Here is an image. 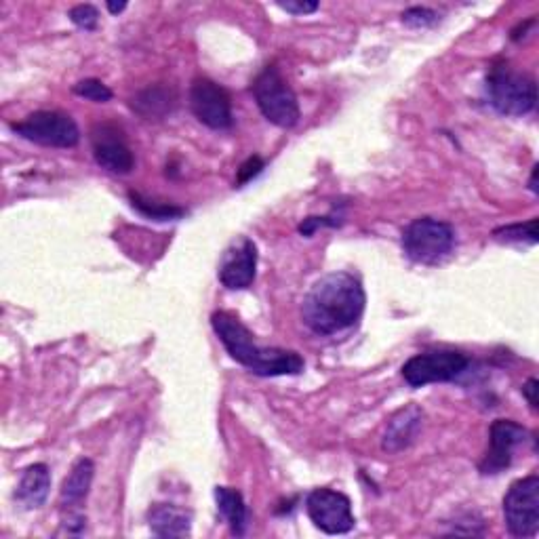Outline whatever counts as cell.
Returning <instances> with one entry per match:
<instances>
[{
  "label": "cell",
  "mask_w": 539,
  "mask_h": 539,
  "mask_svg": "<svg viewBox=\"0 0 539 539\" xmlns=\"http://www.w3.org/2000/svg\"><path fill=\"white\" fill-rule=\"evenodd\" d=\"M173 104H175V97L169 89L150 87L133 99V110H137L139 114L152 121V118H161L163 114L171 112Z\"/></svg>",
  "instance_id": "d6986e66"
},
{
  "label": "cell",
  "mask_w": 539,
  "mask_h": 539,
  "mask_svg": "<svg viewBox=\"0 0 539 539\" xmlns=\"http://www.w3.org/2000/svg\"><path fill=\"white\" fill-rule=\"evenodd\" d=\"M93 474H95V466H93L91 459H87V457L78 459L72 472L66 476V481L62 485V493H59V502H62L64 510H78V506L85 502L89 491H91Z\"/></svg>",
  "instance_id": "e0dca14e"
},
{
  "label": "cell",
  "mask_w": 539,
  "mask_h": 539,
  "mask_svg": "<svg viewBox=\"0 0 539 539\" xmlns=\"http://www.w3.org/2000/svg\"><path fill=\"white\" fill-rule=\"evenodd\" d=\"M148 525L156 537H188L192 514L173 504H156L148 512Z\"/></svg>",
  "instance_id": "9a60e30c"
},
{
  "label": "cell",
  "mask_w": 539,
  "mask_h": 539,
  "mask_svg": "<svg viewBox=\"0 0 539 539\" xmlns=\"http://www.w3.org/2000/svg\"><path fill=\"white\" fill-rule=\"evenodd\" d=\"M403 249L415 264L438 266L455 251V230L441 219L417 217L403 230Z\"/></svg>",
  "instance_id": "277c9868"
},
{
  "label": "cell",
  "mask_w": 539,
  "mask_h": 539,
  "mask_svg": "<svg viewBox=\"0 0 539 539\" xmlns=\"http://www.w3.org/2000/svg\"><path fill=\"white\" fill-rule=\"evenodd\" d=\"M211 327L234 361L259 377L297 375L304 371L306 363L297 352L257 346L251 331L230 312H215Z\"/></svg>",
  "instance_id": "7a4b0ae2"
},
{
  "label": "cell",
  "mask_w": 539,
  "mask_h": 539,
  "mask_svg": "<svg viewBox=\"0 0 539 539\" xmlns=\"http://www.w3.org/2000/svg\"><path fill=\"white\" fill-rule=\"evenodd\" d=\"M527 438L529 432L521 424L512 422V419H497L489 432V449L478 468L485 476L504 472L512 464L514 451L527 443Z\"/></svg>",
  "instance_id": "8fae6325"
},
{
  "label": "cell",
  "mask_w": 539,
  "mask_h": 539,
  "mask_svg": "<svg viewBox=\"0 0 539 539\" xmlns=\"http://www.w3.org/2000/svg\"><path fill=\"white\" fill-rule=\"evenodd\" d=\"M129 198H131L133 209H137L139 213L150 217V219H156V222H171V219H179L186 213L182 207H175L169 203H154V201H148V198L139 196L135 192H131Z\"/></svg>",
  "instance_id": "ffe728a7"
},
{
  "label": "cell",
  "mask_w": 539,
  "mask_h": 539,
  "mask_svg": "<svg viewBox=\"0 0 539 539\" xmlns=\"http://www.w3.org/2000/svg\"><path fill=\"white\" fill-rule=\"evenodd\" d=\"M504 518L510 535L535 537L539 531V476L531 474L510 485L504 497Z\"/></svg>",
  "instance_id": "ba28073f"
},
{
  "label": "cell",
  "mask_w": 539,
  "mask_h": 539,
  "mask_svg": "<svg viewBox=\"0 0 539 539\" xmlns=\"http://www.w3.org/2000/svg\"><path fill=\"white\" fill-rule=\"evenodd\" d=\"M537 169L539 167H533V173H531V182H529V188L537 194Z\"/></svg>",
  "instance_id": "f546056e"
},
{
  "label": "cell",
  "mask_w": 539,
  "mask_h": 539,
  "mask_svg": "<svg viewBox=\"0 0 539 539\" xmlns=\"http://www.w3.org/2000/svg\"><path fill=\"white\" fill-rule=\"evenodd\" d=\"M72 91L78 97L89 99V102H95V104H106L112 99L110 87L104 85L102 81H97V78H85V81H78Z\"/></svg>",
  "instance_id": "7402d4cb"
},
{
  "label": "cell",
  "mask_w": 539,
  "mask_h": 539,
  "mask_svg": "<svg viewBox=\"0 0 539 539\" xmlns=\"http://www.w3.org/2000/svg\"><path fill=\"white\" fill-rule=\"evenodd\" d=\"M190 108L198 121L209 129L224 131L232 127L230 95L209 78H196L194 81L190 89Z\"/></svg>",
  "instance_id": "30bf717a"
},
{
  "label": "cell",
  "mask_w": 539,
  "mask_h": 539,
  "mask_svg": "<svg viewBox=\"0 0 539 539\" xmlns=\"http://www.w3.org/2000/svg\"><path fill=\"white\" fill-rule=\"evenodd\" d=\"M306 510L316 529L327 535L350 533L356 525L350 497L333 489H314L306 497Z\"/></svg>",
  "instance_id": "9c48e42d"
},
{
  "label": "cell",
  "mask_w": 539,
  "mask_h": 539,
  "mask_svg": "<svg viewBox=\"0 0 539 539\" xmlns=\"http://www.w3.org/2000/svg\"><path fill=\"white\" fill-rule=\"evenodd\" d=\"M262 169H264V161H262V158H259V156H251L249 161L243 163V167L238 169L236 184H238V186H245L247 182H251V179H253L255 175L262 173Z\"/></svg>",
  "instance_id": "d4e9b609"
},
{
  "label": "cell",
  "mask_w": 539,
  "mask_h": 539,
  "mask_svg": "<svg viewBox=\"0 0 539 539\" xmlns=\"http://www.w3.org/2000/svg\"><path fill=\"white\" fill-rule=\"evenodd\" d=\"M49 489H51L49 468L45 464H34L22 474V478H19V485L15 489V499L26 510H36L47 502Z\"/></svg>",
  "instance_id": "2e32d148"
},
{
  "label": "cell",
  "mask_w": 539,
  "mask_h": 539,
  "mask_svg": "<svg viewBox=\"0 0 539 539\" xmlns=\"http://www.w3.org/2000/svg\"><path fill=\"white\" fill-rule=\"evenodd\" d=\"M11 129L28 142L47 148H74L81 142V131H78L74 118L55 110L34 112L22 123H13Z\"/></svg>",
  "instance_id": "8992f818"
},
{
  "label": "cell",
  "mask_w": 539,
  "mask_h": 539,
  "mask_svg": "<svg viewBox=\"0 0 539 539\" xmlns=\"http://www.w3.org/2000/svg\"><path fill=\"white\" fill-rule=\"evenodd\" d=\"M426 413L422 407L407 405L398 409L390 419L382 438V449L388 453H401L409 449L424 428Z\"/></svg>",
  "instance_id": "5bb4252c"
},
{
  "label": "cell",
  "mask_w": 539,
  "mask_h": 539,
  "mask_svg": "<svg viewBox=\"0 0 539 539\" xmlns=\"http://www.w3.org/2000/svg\"><path fill=\"white\" fill-rule=\"evenodd\" d=\"M468 356L457 350H432L411 356L403 365V377L411 388L428 384H443L462 375L468 369Z\"/></svg>",
  "instance_id": "52a82bcc"
},
{
  "label": "cell",
  "mask_w": 539,
  "mask_h": 539,
  "mask_svg": "<svg viewBox=\"0 0 539 539\" xmlns=\"http://www.w3.org/2000/svg\"><path fill=\"white\" fill-rule=\"evenodd\" d=\"M487 97L495 112L525 116L535 110L537 85L529 74L516 72L508 64H495L487 74Z\"/></svg>",
  "instance_id": "3957f363"
},
{
  "label": "cell",
  "mask_w": 539,
  "mask_h": 539,
  "mask_svg": "<svg viewBox=\"0 0 539 539\" xmlns=\"http://www.w3.org/2000/svg\"><path fill=\"white\" fill-rule=\"evenodd\" d=\"M253 97L268 121L281 129H291L299 123V104L293 89L287 85L283 74L268 66L253 83Z\"/></svg>",
  "instance_id": "5b68a950"
},
{
  "label": "cell",
  "mask_w": 539,
  "mask_h": 539,
  "mask_svg": "<svg viewBox=\"0 0 539 539\" xmlns=\"http://www.w3.org/2000/svg\"><path fill=\"white\" fill-rule=\"evenodd\" d=\"M493 238L499 243H537V217L529 219L527 224H512L497 228L493 232Z\"/></svg>",
  "instance_id": "44dd1931"
},
{
  "label": "cell",
  "mask_w": 539,
  "mask_h": 539,
  "mask_svg": "<svg viewBox=\"0 0 539 539\" xmlns=\"http://www.w3.org/2000/svg\"><path fill=\"white\" fill-rule=\"evenodd\" d=\"M438 19V13L428 7H411L403 13V24L409 28H432Z\"/></svg>",
  "instance_id": "603a6c76"
},
{
  "label": "cell",
  "mask_w": 539,
  "mask_h": 539,
  "mask_svg": "<svg viewBox=\"0 0 539 539\" xmlns=\"http://www.w3.org/2000/svg\"><path fill=\"white\" fill-rule=\"evenodd\" d=\"M70 22L74 26H78L81 30H95L97 28V22H99V11L93 7V5H76L70 9L68 13Z\"/></svg>",
  "instance_id": "cb8c5ba5"
},
{
  "label": "cell",
  "mask_w": 539,
  "mask_h": 539,
  "mask_svg": "<svg viewBox=\"0 0 539 539\" xmlns=\"http://www.w3.org/2000/svg\"><path fill=\"white\" fill-rule=\"evenodd\" d=\"M257 270V247L249 236H241L230 245L219 264V281L230 291L251 287Z\"/></svg>",
  "instance_id": "7c38bea8"
},
{
  "label": "cell",
  "mask_w": 539,
  "mask_h": 539,
  "mask_svg": "<svg viewBox=\"0 0 539 539\" xmlns=\"http://www.w3.org/2000/svg\"><path fill=\"white\" fill-rule=\"evenodd\" d=\"M537 390H539V382H537L535 377H531L529 382L523 386V394H525V398L529 401V405H531L533 411L537 409Z\"/></svg>",
  "instance_id": "83f0119b"
},
{
  "label": "cell",
  "mask_w": 539,
  "mask_h": 539,
  "mask_svg": "<svg viewBox=\"0 0 539 539\" xmlns=\"http://www.w3.org/2000/svg\"><path fill=\"white\" fill-rule=\"evenodd\" d=\"M217 510L228 521L234 535H243L247 527V506L243 495L232 487H215Z\"/></svg>",
  "instance_id": "ac0fdd59"
},
{
  "label": "cell",
  "mask_w": 539,
  "mask_h": 539,
  "mask_svg": "<svg viewBox=\"0 0 539 539\" xmlns=\"http://www.w3.org/2000/svg\"><path fill=\"white\" fill-rule=\"evenodd\" d=\"M127 9V3H108V11L110 13H121V11H125Z\"/></svg>",
  "instance_id": "f1b7e54d"
},
{
  "label": "cell",
  "mask_w": 539,
  "mask_h": 539,
  "mask_svg": "<svg viewBox=\"0 0 539 539\" xmlns=\"http://www.w3.org/2000/svg\"><path fill=\"white\" fill-rule=\"evenodd\" d=\"M278 7L293 15H308L318 9V3L314 0H287V3H278Z\"/></svg>",
  "instance_id": "484cf974"
},
{
  "label": "cell",
  "mask_w": 539,
  "mask_h": 539,
  "mask_svg": "<svg viewBox=\"0 0 539 539\" xmlns=\"http://www.w3.org/2000/svg\"><path fill=\"white\" fill-rule=\"evenodd\" d=\"M93 156L99 167L114 175H127L135 165L131 148L125 144V139L114 127H102L95 131Z\"/></svg>",
  "instance_id": "4fadbf2b"
},
{
  "label": "cell",
  "mask_w": 539,
  "mask_h": 539,
  "mask_svg": "<svg viewBox=\"0 0 539 539\" xmlns=\"http://www.w3.org/2000/svg\"><path fill=\"white\" fill-rule=\"evenodd\" d=\"M367 295L358 278L329 272L310 287L302 304V321L316 335H335L361 321Z\"/></svg>",
  "instance_id": "6da1fadb"
},
{
  "label": "cell",
  "mask_w": 539,
  "mask_h": 539,
  "mask_svg": "<svg viewBox=\"0 0 539 539\" xmlns=\"http://www.w3.org/2000/svg\"><path fill=\"white\" fill-rule=\"evenodd\" d=\"M339 219H333V217H308L302 222V226H299V232H302L304 236H312L318 228L323 226H337Z\"/></svg>",
  "instance_id": "4316f807"
}]
</instances>
